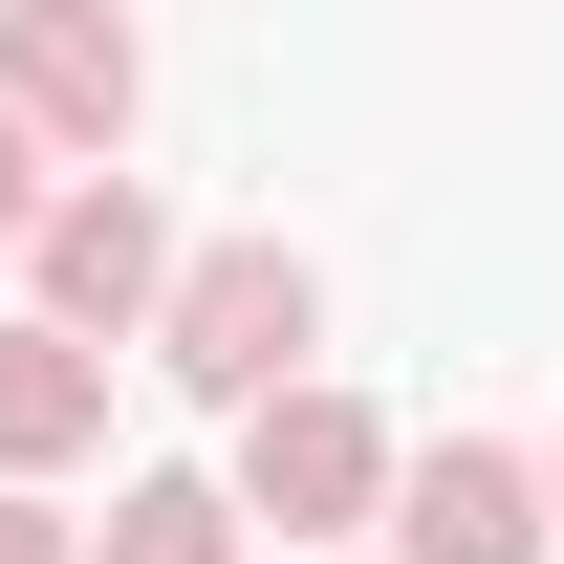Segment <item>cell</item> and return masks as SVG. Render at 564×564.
<instances>
[{
  "label": "cell",
  "mask_w": 564,
  "mask_h": 564,
  "mask_svg": "<svg viewBox=\"0 0 564 564\" xmlns=\"http://www.w3.org/2000/svg\"><path fill=\"white\" fill-rule=\"evenodd\" d=\"M543 564H564V434H543Z\"/></svg>",
  "instance_id": "30bf717a"
},
{
  "label": "cell",
  "mask_w": 564,
  "mask_h": 564,
  "mask_svg": "<svg viewBox=\"0 0 564 564\" xmlns=\"http://www.w3.org/2000/svg\"><path fill=\"white\" fill-rule=\"evenodd\" d=\"M66 456H109V369L0 304V499H66Z\"/></svg>",
  "instance_id": "8992f818"
},
{
  "label": "cell",
  "mask_w": 564,
  "mask_h": 564,
  "mask_svg": "<svg viewBox=\"0 0 564 564\" xmlns=\"http://www.w3.org/2000/svg\"><path fill=\"white\" fill-rule=\"evenodd\" d=\"M44 196H66V174H44V152L0 131V261H22V239H44Z\"/></svg>",
  "instance_id": "ba28073f"
},
{
  "label": "cell",
  "mask_w": 564,
  "mask_h": 564,
  "mask_svg": "<svg viewBox=\"0 0 564 564\" xmlns=\"http://www.w3.org/2000/svg\"><path fill=\"white\" fill-rule=\"evenodd\" d=\"M152 369L196 413H261L326 369V261L304 239H174V304H152Z\"/></svg>",
  "instance_id": "6da1fadb"
},
{
  "label": "cell",
  "mask_w": 564,
  "mask_h": 564,
  "mask_svg": "<svg viewBox=\"0 0 564 564\" xmlns=\"http://www.w3.org/2000/svg\"><path fill=\"white\" fill-rule=\"evenodd\" d=\"M369 543L391 564H543V456H521V434H413Z\"/></svg>",
  "instance_id": "5b68a950"
},
{
  "label": "cell",
  "mask_w": 564,
  "mask_h": 564,
  "mask_svg": "<svg viewBox=\"0 0 564 564\" xmlns=\"http://www.w3.org/2000/svg\"><path fill=\"white\" fill-rule=\"evenodd\" d=\"M0 564H87V521L66 499H0Z\"/></svg>",
  "instance_id": "9c48e42d"
},
{
  "label": "cell",
  "mask_w": 564,
  "mask_h": 564,
  "mask_svg": "<svg viewBox=\"0 0 564 564\" xmlns=\"http://www.w3.org/2000/svg\"><path fill=\"white\" fill-rule=\"evenodd\" d=\"M152 304H174V196L152 174H66L44 239H22V326H66L109 369V348H152Z\"/></svg>",
  "instance_id": "277c9868"
},
{
  "label": "cell",
  "mask_w": 564,
  "mask_h": 564,
  "mask_svg": "<svg viewBox=\"0 0 564 564\" xmlns=\"http://www.w3.org/2000/svg\"><path fill=\"white\" fill-rule=\"evenodd\" d=\"M87 564H239V499H217L196 456H152V478H109V521H87Z\"/></svg>",
  "instance_id": "52a82bcc"
},
{
  "label": "cell",
  "mask_w": 564,
  "mask_h": 564,
  "mask_svg": "<svg viewBox=\"0 0 564 564\" xmlns=\"http://www.w3.org/2000/svg\"><path fill=\"white\" fill-rule=\"evenodd\" d=\"M391 456H413V434L369 413L348 369H304V391H261V413H239L217 499H239V543H304V564H348L369 521H391Z\"/></svg>",
  "instance_id": "7a4b0ae2"
},
{
  "label": "cell",
  "mask_w": 564,
  "mask_h": 564,
  "mask_svg": "<svg viewBox=\"0 0 564 564\" xmlns=\"http://www.w3.org/2000/svg\"><path fill=\"white\" fill-rule=\"evenodd\" d=\"M0 131L44 152V174H131L152 131V44L109 0H0Z\"/></svg>",
  "instance_id": "3957f363"
}]
</instances>
